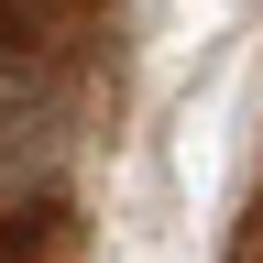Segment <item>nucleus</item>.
<instances>
[{
  "label": "nucleus",
  "instance_id": "f257e3e1",
  "mask_svg": "<svg viewBox=\"0 0 263 263\" xmlns=\"http://www.w3.org/2000/svg\"><path fill=\"white\" fill-rule=\"evenodd\" d=\"M99 0H11V33H55V22H88Z\"/></svg>",
  "mask_w": 263,
  "mask_h": 263
},
{
  "label": "nucleus",
  "instance_id": "f03ea898",
  "mask_svg": "<svg viewBox=\"0 0 263 263\" xmlns=\"http://www.w3.org/2000/svg\"><path fill=\"white\" fill-rule=\"evenodd\" d=\"M230 263H263V209H252V230H241V252H230Z\"/></svg>",
  "mask_w": 263,
  "mask_h": 263
}]
</instances>
